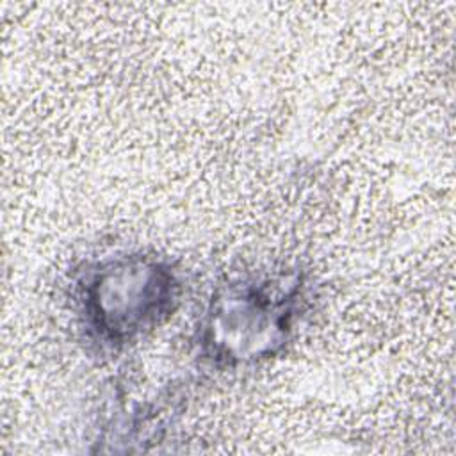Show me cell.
I'll return each instance as SVG.
<instances>
[{
	"label": "cell",
	"mask_w": 456,
	"mask_h": 456,
	"mask_svg": "<svg viewBox=\"0 0 456 456\" xmlns=\"http://www.w3.org/2000/svg\"><path fill=\"white\" fill-rule=\"evenodd\" d=\"M182 294V274L169 258L125 251L75 273L71 310L84 340L98 353L114 354L171 319Z\"/></svg>",
	"instance_id": "1"
},
{
	"label": "cell",
	"mask_w": 456,
	"mask_h": 456,
	"mask_svg": "<svg viewBox=\"0 0 456 456\" xmlns=\"http://www.w3.org/2000/svg\"><path fill=\"white\" fill-rule=\"evenodd\" d=\"M306 305L299 269L230 278L216 287L198 322V356L217 370L267 362L289 346Z\"/></svg>",
	"instance_id": "2"
}]
</instances>
